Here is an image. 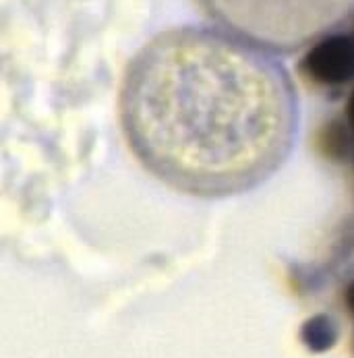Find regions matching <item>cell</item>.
Returning <instances> with one entry per match:
<instances>
[{"mask_svg":"<svg viewBox=\"0 0 354 358\" xmlns=\"http://www.w3.org/2000/svg\"><path fill=\"white\" fill-rule=\"evenodd\" d=\"M118 114L137 162L199 199L269 180L292 154L301 120L276 54L215 25H178L146 42L125 71Z\"/></svg>","mask_w":354,"mask_h":358,"instance_id":"obj_1","label":"cell"},{"mask_svg":"<svg viewBox=\"0 0 354 358\" xmlns=\"http://www.w3.org/2000/svg\"><path fill=\"white\" fill-rule=\"evenodd\" d=\"M199 4L215 27L276 56L306 50L354 21V0H199Z\"/></svg>","mask_w":354,"mask_h":358,"instance_id":"obj_2","label":"cell"},{"mask_svg":"<svg viewBox=\"0 0 354 358\" xmlns=\"http://www.w3.org/2000/svg\"><path fill=\"white\" fill-rule=\"evenodd\" d=\"M301 71L323 87H344L354 81V36L330 34L315 42L301 62Z\"/></svg>","mask_w":354,"mask_h":358,"instance_id":"obj_3","label":"cell"},{"mask_svg":"<svg viewBox=\"0 0 354 358\" xmlns=\"http://www.w3.org/2000/svg\"><path fill=\"white\" fill-rule=\"evenodd\" d=\"M301 340L311 352H327L338 342V327L327 315H315L303 323Z\"/></svg>","mask_w":354,"mask_h":358,"instance_id":"obj_4","label":"cell"},{"mask_svg":"<svg viewBox=\"0 0 354 358\" xmlns=\"http://www.w3.org/2000/svg\"><path fill=\"white\" fill-rule=\"evenodd\" d=\"M346 118H348V124L354 129V92L348 100V106H346Z\"/></svg>","mask_w":354,"mask_h":358,"instance_id":"obj_5","label":"cell"},{"mask_svg":"<svg viewBox=\"0 0 354 358\" xmlns=\"http://www.w3.org/2000/svg\"><path fill=\"white\" fill-rule=\"evenodd\" d=\"M346 305H348V308L354 313V282L346 288Z\"/></svg>","mask_w":354,"mask_h":358,"instance_id":"obj_6","label":"cell"}]
</instances>
